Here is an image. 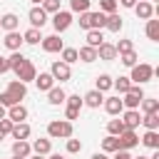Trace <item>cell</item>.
<instances>
[{"label":"cell","instance_id":"51","mask_svg":"<svg viewBox=\"0 0 159 159\" xmlns=\"http://www.w3.org/2000/svg\"><path fill=\"white\" fill-rule=\"evenodd\" d=\"M5 117H7V107H2V104H0V119H5Z\"/></svg>","mask_w":159,"mask_h":159},{"label":"cell","instance_id":"3","mask_svg":"<svg viewBox=\"0 0 159 159\" xmlns=\"http://www.w3.org/2000/svg\"><path fill=\"white\" fill-rule=\"evenodd\" d=\"M144 99V89H142V84H132L127 92H124V99H122V104H124V109H139V102Z\"/></svg>","mask_w":159,"mask_h":159},{"label":"cell","instance_id":"42","mask_svg":"<svg viewBox=\"0 0 159 159\" xmlns=\"http://www.w3.org/2000/svg\"><path fill=\"white\" fill-rule=\"evenodd\" d=\"M65 104L67 107H75V109H82V97L80 94H67L65 97Z\"/></svg>","mask_w":159,"mask_h":159},{"label":"cell","instance_id":"30","mask_svg":"<svg viewBox=\"0 0 159 159\" xmlns=\"http://www.w3.org/2000/svg\"><path fill=\"white\" fill-rule=\"evenodd\" d=\"M94 89H99V92H109V89H112V77H109V75H97Z\"/></svg>","mask_w":159,"mask_h":159},{"label":"cell","instance_id":"38","mask_svg":"<svg viewBox=\"0 0 159 159\" xmlns=\"http://www.w3.org/2000/svg\"><path fill=\"white\" fill-rule=\"evenodd\" d=\"M89 15H92V30H102L104 22H107V15L99 12V10H97V12H89Z\"/></svg>","mask_w":159,"mask_h":159},{"label":"cell","instance_id":"28","mask_svg":"<svg viewBox=\"0 0 159 159\" xmlns=\"http://www.w3.org/2000/svg\"><path fill=\"white\" fill-rule=\"evenodd\" d=\"M84 40H87V45H89V47H94V50H97V47L104 42V35H102V30H87V37H84Z\"/></svg>","mask_w":159,"mask_h":159},{"label":"cell","instance_id":"26","mask_svg":"<svg viewBox=\"0 0 159 159\" xmlns=\"http://www.w3.org/2000/svg\"><path fill=\"white\" fill-rule=\"evenodd\" d=\"M30 147H32V152H35V154L47 157V154H50V149H52V142H50V139H35Z\"/></svg>","mask_w":159,"mask_h":159},{"label":"cell","instance_id":"47","mask_svg":"<svg viewBox=\"0 0 159 159\" xmlns=\"http://www.w3.org/2000/svg\"><path fill=\"white\" fill-rule=\"evenodd\" d=\"M114 157L112 159H132V154H129V149H117V152H112Z\"/></svg>","mask_w":159,"mask_h":159},{"label":"cell","instance_id":"8","mask_svg":"<svg viewBox=\"0 0 159 159\" xmlns=\"http://www.w3.org/2000/svg\"><path fill=\"white\" fill-rule=\"evenodd\" d=\"M27 20H30V27H37V30H42V27H45V22H47V12L42 10V5H35V7H30V12H27Z\"/></svg>","mask_w":159,"mask_h":159},{"label":"cell","instance_id":"34","mask_svg":"<svg viewBox=\"0 0 159 159\" xmlns=\"http://www.w3.org/2000/svg\"><path fill=\"white\" fill-rule=\"evenodd\" d=\"M102 149H104L107 154L117 152V149H119V144H117V137H114V134H107V137L102 139Z\"/></svg>","mask_w":159,"mask_h":159},{"label":"cell","instance_id":"10","mask_svg":"<svg viewBox=\"0 0 159 159\" xmlns=\"http://www.w3.org/2000/svg\"><path fill=\"white\" fill-rule=\"evenodd\" d=\"M119 119H122L124 129H137V127L142 124V114H139V109H124V112L119 114Z\"/></svg>","mask_w":159,"mask_h":159},{"label":"cell","instance_id":"50","mask_svg":"<svg viewBox=\"0 0 159 159\" xmlns=\"http://www.w3.org/2000/svg\"><path fill=\"white\" fill-rule=\"evenodd\" d=\"M92 159H107V154L104 152H97V154H92Z\"/></svg>","mask_w":159,"mask_h":159},{"label":"cell","instance_id":"21","mask_svg":"<svg viewBox=\"0 0 159 159\" xmlns=\"http://www.w3.org/2000/svg\"><path fill=\"white\" fill-rule=\"evenodd\" d=\"M0 27H2L5 32H10V30H17V27H20V17H17L15 12H5V15L0 17Z\"/></svg>","mask_w":159,"mask_h":159},{"label":"cell","instance_id":"41","mask_svg":"<svg viewBox=\"0 0 159 159\" xmlns=\"http://www.w3.org/2000/svg\"><path fill=\"white\" fill-rule=\"evenodd\" d=\"M77 22H80L82 30H92V15H89V10L87 12H80V20Z\"/></svg>","mask_w":159,"mask_h":159},{"label":"cell","instance_id":"36","mask_svg":"<svg viewBox=\"0 0 159 159\" xmlns=\"http://www.w3.org/2000/svg\"><path fill=\"white\" fill-rule=\"evenodd\" d=\"M137 60H139V57H137V52H134V50H129V52H122V55H119V62H122L124 67H134V65H137Z\"/></svg>","mask_w":159,"mask_h":159},{"label":"cell","instance_id":"40","mask_svg":"<svg viewBox=\"0 0 159 159\" xmlns=\"http://www.w3.org/2000/svg\"><path fill=\"white\" fill-rule=\"evenodd\" d=\"M117 0H99V12H104V15H109V12H117Z\"/></svg>","mask_w":159,"mask_h":159},{"label":"cell","instance_id":"39","mask_svg":"<svg viewBox=\"0 0 159 159\" xmlns=\"http://www.w3.org/2000/svg\"><path fill=\"white\" fill-rule=\"evenodd\" d=\"M107 132H109V134H114V137H117V134H122V132H124L122 119H119V117H117V119H109V122H107Z\"/></svg>","mask_w":159,"mask_h":159},{"label":"cell","instance_id":"58","mask_svg":"<svg viewBox=\"0 0 159 159\" xmlns=\"http://www.w3.org/2000/svg\"><path fill=\"white\" fill-rule=\"evenodd\" d=\"M65 159H67V157H65Z\"/></svg>","mask_w":159,"mask_h":159},{"label":"cell","instance_id":"7","mask_svg":"<svg viewBox=\"0 0 159 159\" xmlns=\"http://www.w3.org/2000/svg\"><path fill=\"white\" fill-rule=\"evenodd\" d=\"M117 144H119V149H134V147H139V134L134 129H124L122 134H117Z\"/></svg>","mask_w":159,"mask_h":159},{"label":"cell","instance_id":"31","mask_svg":"<svg viewBox=\"0 0 159 159\" xmlns=\"http://www.w3.org/2000/svg\"><path fill=\"white\" fill-rule=\"evenodd\" d=\"M142 124H144L147 129H159V112H149V114H144V117H142Z\"/></svg>","mask_w":159,"mask_h":159},{"label":"cell","instance_id":"22","mask_svg":"<svg viewBox=\"0 0 159 159\" xmlns=\"http://www.w3.org/2000/svg\"><path fill=\"white\" fill-rule=\"evenodd\" d=\"M139 142H142L147 149H159V132H157V129H147Z\"/></svg>","mask_w":159,"mask_h":159},{"label":"cell","instance_id":"13","mask_svg":"<svg viewBox=\"0 0 159 159\" xmlns=\"http://www.w3.org/2000/svg\"><path fill=\"white\" fill-rule=\"evenodd\" d=\"M97 60H104V62L117 60V47H114L112 42H102V45L97 47Z\"/></svg>","mask_w":159,"mask_h":159},{"label":"cell","instance_id":"18","mask_svg":"<svg viewBox=\"0 0 159 159\" xmlns=\"http://www.w3.org/2000/svg\"><path fill=\"white\" fill-rule=\"evenodd\" d=\"M30 134H32V129H30L27 122H12V129H10L12 139H27Z\"/></svg>","mask_w":159,"mask_h":159},{"label":"cell","instance_id":"55","mask_svg":"<svg viewBox=\"0 0 159 159\" xmlns=\"http://www.w3.org/2000/svg\"><path fill=\"white\" fill-rule=\"evenodd\" d=\"M30 2H35V5H42V0H30Z\"/></svg>","mask_w":159,"mask_h":159},{"label":"cell","instance_id":"25","mask_svg":"<svg viewBox=\"0 0 159 159\" xmlns=\"http://www.w3.org/2000/svg\"><path fill=\"white\" fill-rule=\"evenodd\" d=\"M77 60H82V62H87V65H89V62H94V60H97V50H94V47H89V45H84V47H80V50H77Z\"/></svg>","mask_w":159,"mask_h":159},{"label":"cell","instance_id":"49","mask_svg":"<svg viewBox=\"0 0 159 159\" xmlns=\"http://www.w3.org/2000/svg\"><path fill=\"white\" fill-rule=\"evenodd\" d=\"M134 2H137V0H119L122 7H134Z\"/></svg>","mask_w":159,"mask_h":159},{"label":"cell","instance_id":"12","mask_svg":"<svg viewBox=\"0 0 159 159\" xmlns=\"http://www.w3.org/2000/svg\"><path fill=\"white\" fill-rule=\"evenodd\" d=\"M40 42H42V50H45V52H60V50L65 47L57 32H55V35H47V37H42Z\"/></svg>","mask_w":159,"mask_h":159},{"label":"cell","instance_id":"14","mask_svg":"<svg viewBox=\"0 0 159 159\" xmlns=\"http://www.w3.org/2000/svg\"><path fill=\"white\" fill-rule=\"evenodd\" d=\"M134 12H137L139 20H149V17L154 15V5L147 2V0H137V2H134Z\"/></svg>","mask_w":159,"mask_h":159},{"label":"cell","instance_id":"16","mask_svg":"<svg viewBox=\"0 0 159 159\" xmlns=\"http://www.w3.org/2000/svg\"><path fill=\"white\" fill-rule=\"evenodd\" d=\"M102 102H104V92H99V89H89V92L82 97V104H87V107H92V109H97Z\"/></svg>","mask_w":159,"mask_h":159},{"label":"cell","instance_id":"43","mask_svg":"<svg viewBox=\"0 0 159 159\" xmlns=\"http://www.w3.org/2000/svg\"><path fill=\"white\" fill-rule=\"evenodd\" d=\"M114 47H117V55H122V52H129V50H134V42H132V40H119Z\"/></svg>","mask_w":159,"mask_h":159},{"label":"cell","instance_id":"9","mask_svg":"<svg viewBox=\"0 0 159 159\" xmlns=\"http://www.w3.org/2000/svg\"><path fill=\"white\" fill-rule=\"evenodd\" d=\"M15 102H22L25 97H27V84L25 82H20V80H12V82H7V89H5Z\"/></svg>","mask_w":159,"mask_h":159},{"label":"cell","instance_id":"15","mask_svg":"<svg viewBox=\"0 0 159 159\" xmlns=\"http://www.w3.org/2000/svg\"><path fill=\"white\" fill-rule=\"evenodd\" d=\"M35 84H37V89L40 92H47V89H52L55 87V77L50 75V72H40V75H35V80H32Z\"/></svg>","mask_w":159,"mask_h":159},{"label":"cell","instance_id":"32","mask_svg":"<svg viewBox=\"0 0 159 159\" xmlns=\"http://www.w3.org/2000/svg\"><path fill=\"white\" fill-rule=\"evenodd\" d=\"M112 87H114L119 94H124V92L132 87V80H129V77H117V80H112Z\"/></svg>","mask_w":159,"mask_h":159},{"label":"cell","instance_id":"44","mask_svg":"<svg viewBox=\"0 0 159 159\" xmlns=\"http://www.w3.org/2000/svg\"><path fill=\"white\" fill-rule=\"evenodd\" d=\"M67 152H70V154H77V152H82V142H80V139H72V137H67Z\"/></svg>","mask_w":159,"mask_h":159},{"label":"cell","instance_id":"4","mask_svg":"<svg viewBox=\"0 0 159 159\" xmlns=\"http://www.w3.org/2000/svg\"><path fill=\"white\" fill-rule=\"evenodd\" d=\"M12 72H15V77H17L20 82H25V84H27V82H32V80H35V75H37V70H35L32 60H27V57H25V60L12 70Z\"/></svg>","mask_w":159,"mask_h":159},{"label":"cell","instance_id":"2","mask_svg":"<svg viewBox=\"0 0 159 159\" xmlns=\"http://www.w3.org/2000/svg\"><path fill=\"white\" fill-rule=\"evenodd\" d=\"M154 75H157V70H154L152 65H147V62H139V65H134V67H132V75H129V80H132V84H144V82H149Z\"/></svg>","mask_w":159,"mask_h":159},{"label":"cell","instance_id":"35","mask_svg":"<svg viewBox=\"0 0 159 159\" xmlns=\"http://www.w3.org/2000/svg\"><path fill=\"white\" fill-rule=\"evenodd\" d=\"M60 57H62V62L72 65V62H77V50L75 47H62L60 50Z\"/></svg>","mask_w":159,"mask_h":159},{"label":"cell","instance_id":"56","mask_svg":"<svg viewBox=\"0 0 159 159\" xmlns=\"http://www.w3.org/2000/svg\"><path fill=\"white\" fill-rule=\"evenodd\" d=\"M132 159H149V157H142V154H139V157H132Z\"/></svg>","mask_w":159,"mask_h":159},{"label":"cell","instance_id":"5","mask_svg":"<svg viewBox=\"0 0 159 159\" xmlns=\"http://www.w3.org/2000/svg\"><path fill=\"white\" fill-rule=\"evenodd\" d=\"M70 25H72V12H70V10H57V12H52V27H55L57 35L65 32Z\"/></svg>","mask_w":159,"mask_h":159},{"label":"cell","instance_id":"46","mask_svg":"<svg viewBox=\"0 0 159 159\" xmlns=\"http://www.w3.org/2000/svg\"><path fill=\"white\" fill-rule=\"evenodd\" d=\"M77 117H80V109H75V107H67V109H65V119L72 122V119H77Z\"/></svg>","mask_w":159,"mask_h":159},{"label":"cell","instance_id":"1","mask_svg":"<svg viewBox=\"0 0 159 159\" xmlns=\"http://www.w3.org/2000/svg\"><path fill=\"white\" fill-rule=\"evenodd\" d=\"M72 122L70 119H55V122H50L47 124V137L50 139H67V137H72Z\"/></svg>","mask_w":159,"mask_h":159},{"label":"cell","instance_id":"52","mask_svg":"<svg viewBox=\"0 0 159 159\" xmlns=\"http://www.w3.org/2000/svg\"><path fill=\"white\" fill-rule=\"evenodd\" d=\"M5 137H7V132H5V129H2V127H0V142H2V139H5Z\"/></svg>","mask_w":159,"mask_h":159},{"label":"cell","instance_id":"45","mask_svg":"<svg viewBox=\"0 0 159 159\" xmlns=\"http://www.w3.org/2000/svg\"><path fill=\"white\" fill-rule=\"evenodd\" d=\"M42 10L50 15V12H57L60 10V0H42Z\"/></svg>","mask_w":159,"mask_h":159},{"label":"cell","instance_id":"27","mask_svg":"<svg viewBox=\"0 0 159 159\" xmlns=\"http://www.w3.org/2000/svg\"><path fill=\"white\" fill-rule=\"evenodd\" d=\"M40 40H42V32L37 27H30L22 32V42H27V45H40Z\"/></svg>","mask_w":159,"mask_h":159},{"label":"cell","instance_id":"20","mask_svg":"<svg viewBox=\"0 0 159 159\" xmlns=\"http://www.w3.org/2000/svg\"><path fill=\"white\" fill-rule=\"evenodd\" d=\"M2 42H5V47H7L10 52H15V50H20V47H22V35H20L17 30H10V32L5 35V40H2Z\"/></svg>","mask_w":159,"mask_h":159},{"label":"cell","instance_id":"11","mask_svg":"<svg viewBox=\"0 0 159 159\" xmlns=\"http://www.w3.org/2000/svg\"><path fill=\"white\" fill-rule=\"evenodd\" d=\"M102 104H104L107 114H112V117H119V114L124 112V104H122V97H119V94H117V97H107Z\"/></svg>","mask_w":159,"mask_h":159},{"label":"cell","instance_id":"54","mask_svg":"<svg viewBox=\"0 0 159 159\" xmlns=\"http://www.w3.org/2000/svg\"><path fill=\"white\" fill-rule=\"evenodd\" d=\"M27 159H45L42 154H35V157H27Z\"/></svg>","mask_w":159,"mask_h":159},{"label":"cell","instance_id":"24","mask_svg":"<svg viewBox=\"0 0 159 159\" xmlns=\"http://www.w3.org/2000/svg\"><path fill=\"white\" fill-rule=\"evenodd\" d=\"M122 25H124V20H122L117 12H109V15H107V22H104V27H107L109 32H119V30H122Z\"/></svg>","mask_w":159,"mask_h":159},{"label":"cell","instance_id":"6","mask_svg":"<svg viewBox=\"0 0 159 159\" xmlns=\"http://www.w3.org/2000/svg\"><path fill=\"white\" fill-rule=\"evenodd\" d=\"M50 75L55 77V82H67V80L72 77V70H70V65H67V62L55 60V62H52V67H50Z\"/></svg>","mask_w":159,"mask_h":159},{"label":"cell","instance_id":"29","mask_svg":"<svg viewBox=\"0 0 159 159\" xmlns=\"http://www.w3.org/2000/svg\"><path fill=\"white\" fill-rule=\"evenodd\" d=\"M147 37L152 42H159V20H147Z\"/></svg>","mask_w":159,"mask_h":159},{"label":"cell","instance_id":"57","mask_svg":"<svg viewBox=\"0 0 159 159\" xmlns=\"http://www.w3.org/2000/svg\"><path fill=\"white\" fill-rule=\"evenodd\" d=\"M12 159H22V157H12Z\"/></svg>","mask_w":159,"mask_h":159},{"label":"cell","instance_id":"53","mask_svg":"<svg viewBox=\"0 0 159 159\" xmlns=\"http://www.w3.org/2000/svg\"><path fill=\"white\" fill-rule=\"evenodd\" d=\"M50 159H65V157H62V154H52Z\"/></svg>","mask_w":159,"mask_h":159},{"label":"cell","instance_id":"23","mask_svg":"<svg viewBox=\"0 0 159 159\" xmlns=\"http://www.w3.org/2000/svg\"><path fill=\"white\" fill-rule=\"evenodd\" d=\"M65 97H67V92H65L62 87L47 89V102H50V104H65Z\"/></svg>","mask_w":159,"mask_h":159},{"label":"cell","instance_id":"33","mask_svg":"<svg viewBox=\"0 0 159 159\" xmlns=\"http://www.w3.org/2000/svg\"><path fill=\"white\" fill-rule=\"evenodd\" d=\"M139 107H142L144 114H149V112H159V99H149V97H144V99L139 102Z\"/></svg>","mask_w":159,"mask_h":159},{"label":"cell","instance_id":"17","mask_svg":"<svg viewBox=\"0 0 159 159\" xmlns=\"http://www.w3.org/2000/svg\"><path fill=\"white\" fill-rule=\"evenodd\" d=\"M7 119H12V122H25V119H27V107H25L22 102L7 107Z\"/></svg>","mask_w":159,"mask_h":159},{"label":"cell","instance_id":"48","mask_svg":"<svg viewBox=\"0 0 159 159\" xmlns=\"http://www.w3.org/2000/svg\"><path fill=\"white\" fill-rule=\"evenodd\" d=\"M7 70H10V65H7V57H2V55H0V75H5Z\"/></svg>","mask_w":159,"mask_h":159},{"label":"cell","instance_id":"37","mask_svg":"<svg viewBox=\"0 0 159 159\" xmlns=\"http://www.w3.org/2000/svg\"><path fill=\"white\" fill-rule=\"evenodd\" d=\"M92 5V0H70V10L72 12H87Z\"/></svg>","mask_w":159,"mask_h":159},{"label":"cell","instance_id":"19","mask_svg":"<svg viewBox=\"0 0 159 159\" xmlns=\"http://www.w3.org/2000/svg\"><path fill=\"white\" fill-rule=\"evenodd\" d=\"M30 154H32V147H30L27 139H15V142H12V157H22V159H27Z\"/></svg>","mask_w":159,"mask_h":159}]
</instances>
